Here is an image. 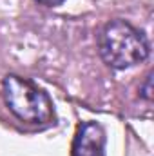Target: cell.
I'll return each instance as SVG.
<instances>
[{"label":"cell","mask_w":154,"mask_h":156,"mask_svg":"<svg viewBox=\"0 0 154 156\" xmlns=\"http://www.w3.org/2000/svg\"><path fill=\"white\" fill-rule=\"evenodd\" d=\"M98 51L102 60L113 69H129L147 60L151 45L147 37L127 20L107 22L98 35Z\"/></svg>","instance_id":"6da1fadb"},{"label":"cell","mask_w":154,"mask_h":156,"mask_svg":"<svg viewBox=\"0 0 154 156\" xmlns=\"http://www.w3.org/2000/svg\"><path fill=\"white\" fill-rule=\"evenodd\" d=\"M2 94L7 109L26 123H44L53 116L49 94L27 78L7 75L2 82Z\"/></svg>","instance_id":"7a4b0ae2"},{"label":"cell","mask_w":154,"mask_h":156,"mask_svg":"<svg viewBox=\"0 0 154 156\" xmlns=\"http://www.w3.org/2000/svg\"><path fill=\"white\" fill-rule=\"evenodd\" d=\"M105 131L98 122H83L73 138L71 156H105Z\"/></svg>","instance_id":"3957f363"},{"label":"cell","mask_w":154,"mask_h":156,"mask_svg":"<svg viewBox=\"0 0 154 156\" xmlns=\"http://www.w3.org/2000/svg\"><path fill=\"white\" fill-rule=\"evenodd\" d=\"M151 82H152V75L149 73V75L145 76V82H143V85L140 87L142 98H145V100H149V102H151V93H152V89H151Z\"/></svg>","instance_id":"277c9868"},{"label":"cell","mask_w":154,"mask_h":156,"mask_svg":"<svg viewBox=\"0 0 154 156\" xmlns=\"http://www.w3.org/2000/svg\"><path fill=\"white\" fill-rule=\"evenodd\" d=\"M38 4L42 5H47V7H54V5H60V4H64L65 0H37Z\"/></svg>","instance_id":"5b68a950"}]
</instances>
